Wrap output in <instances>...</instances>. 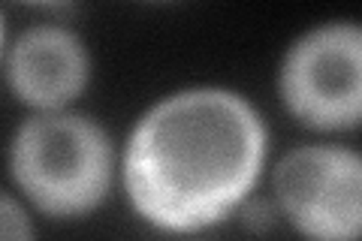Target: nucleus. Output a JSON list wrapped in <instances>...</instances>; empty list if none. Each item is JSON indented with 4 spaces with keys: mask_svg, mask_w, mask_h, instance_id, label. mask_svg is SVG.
Wrapping results in <instances>:
<instances>
[{
    "mask_svg": "<svg viewBox=\"0 0 362 241\" xmlns=\"http://www.w3.org/2000/svg\"><path fill=\"white\" fill-rule=\"evenodd\" d=\"M269 196L302 241H362V151L317 139L269 166Z\"/></svg>",
    "mask_w": 362,
    "mask_h": 241,
    "instance_id": "4",
    "label": "nucleus"
},
{
    "mask_svg": "<svg viewBox=\"0 0 362 241\" xmlns=\"http://www.w3.org/2000/svg\"><path fill=\"white\" fill-rule=\"evenodd\" d=\"M272 130L230 85H181L148 102L121 142V193L154 233L197 238L259 193Z\"/></svg>",
    "mask_w": 362,
    "mask_h": 241,
    "instance_id": "1",
    "label": "nucleus"
},
{
    "mask_svg": "<svg viewBox=\"0 0 362 241\" xmlns=\"http://www.w3.org/2000/svg\"><path fill=\"white\" fill-rule=\"evenodd\" d=\"M235 221H239V226L251 235H269L278 223H284L281 221L278 205L272 202V196H266V193H254V196L239 208Z\"/></svg>",
    "mask_w": 362,
    "mask_h": 241,
    "instance_id": "7",
    "label": "nucleus"
},
{
    "mask_svg": "<svg viewBox=\"0 0 362 241\" xmlns=\"http://www.w3.org/2000/svg\"><path fill=\"white\" fill-rule=\"evenodd\" d=\"M275 94L302 130H362V21L326 18L299 30L278 57Z\"/></svg>",
    "mask_w": 362,
    "mask_h": 241,
    "instance_id": "3",
    "label": "nucleus"
},
{
    "mask_svg": "<svg viewBox=\"0 0 362 241\" xmlns=\"http://www.w3.org/2000/svg\"><path fill=\"white\" fill-rule=\"evenodd\" d=\"M4 85L28 114L70 112L94 82V54L70 21L42 18L9 30L4 18Z\"/></svg>",
    "mask_w": 362,
    "mask_h": 241,
    "instance_id": "5",
    "label": "nucleus"
},
{
    "mask_svg": "<svg viewBox=\"0 0 362 241\" xmlns=\"http://www.w3.org/2000/svg\"><path fill=\"white\" fill-rule=\"evenodd\" d=\"M6 187L45 221H88L121 187V148L88 112L28 114L6 142Z\"/></svg>",
    "mask_w": 362,
    "mask_h": 241,
    "instance_id": "2",
    "label": "nucleus"
},
{
    "mask_svg": "<svg viewBox=\"0 0 362 241\" xmlns=\"http://www.w3.org/2000/svg\"><path fill=\"white\" fill-rule=\"evenodd\" d=\"M169 241H197V238H169Z\"/></svg>",
    "mask_w": 362,
    "mask_h": 241,
    "instance_id": "8",
    "label": "nucleus"
},
{
    "mask_svg": "<svg viewBox=\"0 0 362 241\" xmlns=\"http://www.w3.org/2000/svg\"><path fill=\"white\" fill-rule=\"evenodd\" d=\"M0 241H40L37 214L9 187L0 193Z\"/></svg>",
    "mask_w": 362,
    "mask_h": 241,
    "instance_id": "6",
    "label": "nucleus"
}]
</instances>
